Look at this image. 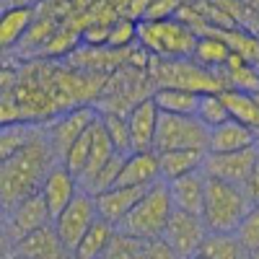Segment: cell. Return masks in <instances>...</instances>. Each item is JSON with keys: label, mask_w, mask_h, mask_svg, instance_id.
Returning a JSON list of instances; mask_svg holds the SVG:
<instances>
[{"label": "cell", "mask_w": 259, "mask_h": 259, "mask_svg": "<svg viewBox=\"0 0 259 259\" xmlns=\"http://www.w3.org/2000/svg\"><path fill=\"white\" fill-rule=\"evenodd\" d=\"M60 163L55 150L47 140V124L45 130L18 153L0 163V205L6 210L16 207L31 194H39L47 174Z\"/></svg>", "instance_id": "obj_1"}, {"label": "cell", "mask_w": 259, "mask_h": 259, "mask_svg": "<svg viewBox=\"0 0 259 259\" xmlns=\"http://www.w3.org/2000/svg\"><path fill=\"white\" fill-rule=\"evenodd\" d=\"M254 205L241 187H233L218 179L205 182V202H202V223L207 233H236L241 221Z\"/></svg>", "instance_id": "obj_2"}, {"label": "cell", "mask_w": 259, "mask_h": 259, "mask_svg": "<svg viewBox=\"0 0 259 259\" xmlns=\"http://www.w3.org/2000/svg\"><path fill=\"white\" fill-rule=\"evenodd\" d=\"M171 212H174V205H171L166 182H156L153 187L145 189L140 202L127 212V218L117 226V231L133 236L138 241H156L163 236Z\"/></svg>", "instance_id": "obj_3"}, {"label": "cell", "mask_w": 259, "mask_h": 259, "mask_svg": "<svg viewBox=\"0 0 259 259\" xmlns=\"http://www.w3.org/2000/svg\"><path fill=\"white\" fill-rule=\"evenodd\" d=\"M148 75L153 83H158V89H179L197 96L226 91L218 73L205 70L192 60H153L150 57Z\"/></svg>", "instance_id": "obj_4"}, {"label": "cell", "mask_w": 259, "mask_h": 259, "mask_svg": "<svg viewBox=\"0 0 259 259\" xmlns=\"http://www.w3.org/2000/svg\"><path fill=\"white\" fill-rule=\"evenodd\" d=\"M138 45L153 60H192L197 36L184 24H179L177 18L158 21V24L140 21L138 24Z\"/></svg>", "instance_id": "obj_5"}, {"label": "cell", "mask_w": 259, "mask_h": 259, "mask_svg": "<svg viewBox=\"0 0 259 259\" xmlns=\"http://www.w3.org/2000/svg\"><path fill=\"white\" fill-rule=\"evenodd\" d=\"M168 150H202V153H207V127L197 117L161 114L153 153H168Z\"/></svg>", "instance_id": "obj_6"}, {"label": "cell", "mask_w": 259, "mask_h": 259, "mask_svg": "<svg viewBox=\"0 0 259 259\" xmlns=\"http://www.w3.org/2000/svg\"><path fill=\"white\" fill-rule=\"evenodd\" d=\"M96 221H99V215H96L94 197L85 194V192H78L75 200L52 221V226H55V233H57V239L62 241V246L73 254L75 246L80 244V239L85 236V231H89Z\"/></svg>", "instance_id": "obj_7"}, {"label": "cell", "mask_w": 259, "mask_h": 259, "mask_svg": "<svg viewBox=\"0 0 259 259\" xmlns=\"http://www.w3.org/2000/svg\"><path fill=\"white\" fill-rule=\"evenodd\" d=\"M205 236H207V228H205L200 215H189V212L174 210L161 239L171 246V251H174L179 259H192V256L200 254V246L205 241Z\"/></svg>", "instance_id": "obj_8"}, {"label": "cell", "mask_w": 259, "mask_h": 259, "mask_svg": "<svg viewBox=\"0 0 259 259\" xmlns=\"http://www.w3.org/2000/svg\"><path fill=\"white\" fill-rule=\"evenodd\" d=\"M259 161L256 148H246V150H236V153H205L202 161V174L207 179H218L233 187H244L249 174L254 171Z\"/></svg>", "instance_id": "obj_9"}, {"label": "cell", "mask_w": 259, "mask_h": 259, "mask_svg": "<svg viewBox=\"0 0 259 259\" xmlns=\"http://www.w3.org/2000/svg\"><path fill=\"white\" fill-rule=\"evenodd\" d=\"M96 119H99L96 106H78V109H70V112L55 117L52 122H47V140L55 150V156L62 161L65 150H68Z\"/></svg>", "instance_id": "obj_10"}, {"label": "cell", "mask_w": 259, "mask_h": 259, "mask_svg": "<svg viewBox=\"0 0 259 259\" xmlns=\"http://www.w3.org/2000/svg\"><path fill=\"white\" fill-rule=\"evenodd\" d=\"M50 223H52V218H50V210H47L45 200H41V194H31V197H26L24 202H18L16 207L8 210V218H6L3 228L8 231V236L16 244L24 236L45 228Z\"/></svg>", "instance_id": "obj_11"}, {"label": "cell", "mask_w": 259, "mask_h": 259, "mask_svg": "<svg viewBox=\"0 0 259 259\" xmlns=\"http://www.w3.org/2000/svg\"><path fill=\"white\" fill-rule=\"evenodd\" d=\"M158 117L161 112L156 109L153 99L138 101L133 109L127 112V127H130V140H133V153H143V150H153L156 130H158Z\"/></svg>", "instance_id": "obj_12"}, {"label": "cell", "mask_w": 259, "mask_h": 259, "mask_svg": "<svg viewBox=\"0 0 259 259\" xmlns=\"http://www.w3.org/2000/svg\"><path fill=\"white\" fill-rule=\"evenodd\" d=\"M148 187H112V189H106L101 194H96L94 202H96V215L101 221H106L109 226H119L124 218H127V212L133 210L140 197L145 194Z\"/></svg>", "instance_id": "obj_13"}, {"label": "cell", "mask_w": 259, "mask_h": 259, "mask_svg": "<svg viewBox=\"0 0 259 259\" xmlns=\"http://www.w3.org/2000/svg\"><path fill=\"white\" fill-rule=\"evenodd\" d=\"M78 192H80L78 179H75L62 163H57V166L50 171L47 179H45V184H41V189H39V194H41V200H45L52 221L75 200Z\"/></svg>", "instance_id": "obj_14"}, {"label": "cell", "mask_w": 259, "mask_h": 259, "mask_svg": "<svg viewBox=\"0 0 259 259\" xmlns=\"http://www.w3.org/2000/svg\"><path fill=\"white\" fill-rule=\"evenodd\" d=\"M13 259H73V254L62 246V241L55 233V226L50 223L16 241Z\"/></svg>", "instance_id": "obj_15"}, {"label": "cell", "mask_w": 259, "mask_h": 259, "mask_svg": "<svg viewBox=\"0 0 259 259\" xmlns=\"http://www.w3.org/2000/svg\"><path fill=\"white\" fill-rule=\"evenodd\" d=\"M205 182H207V177L202 174V168L194 171V174L182 177V179L166 182V189H168V197H171V205H174V210L189 212V215H202Z\"/></svg>", "instance_id": "obj_16"}, {"label": "cell", "mask_w": 259, "mask_h": 259, "mask_svg": "<svg viewBox=\"0 0 259 259\" xmlns=\"http://www.w3.org/2000/svg\"><path fill=\"white\" fill-rule=\"evenodd\" d=\"M156 182H161L158 153L143 150V153H130L124 158L114 187H153Z\"/></svg>", "instance_id": "obj_17"}, {"label": "cell", "mask_w": 259, "mask_h": 259, "mask_svg": "<svg viewBox=\"0 0 259 259\" xmlns=\"http://www.w3.org/2000/svg\"><path fill=\"white\" fill-rule=\"evenodd\" d=\"M256 145V133L239 124L236 119H226L223 124L207 130V153H236Z\"/></svg>", "instance_id": "obj_18"}, {"label": "cell", "mask_w": 259, "mask_h": 259, "mask_svg": "<svg viewBox=\"0 0 259 259\" xmlns=\"http://www.w3.org/2000/svg\"><path fill=\"white\" fill-rule=\"evenodd\" d=\"M36 13H39V6L34 3H18L0 13V50L18 47L21 39L26 36V31L36 21Z\"/></svg>", "instance_id": "obj_19"}, {"label": "cell", "mask_w": 259, "mask_h": 259, "mask_svg": "<svg viewBox=\"0 0 259 259\" xmlns=\"http://www.w3.org/2000/svg\"><path fill=\"white\" fill-rule=\"evenodd\" d=\"M205 153L202 150H168V153H158V171L161 182H174L187 174L202 168Z\"/></svg>", "instance_id": "obj_20"}, {"label": "cell", "mask_w": 259, "mask_h": 259, "mask_svg": "<svg viewBox=\"0 0 259 259\" xmlns=\"http://www.w3.org/2000/svg\"><path fill=\"white\" fill-rule=\"evenodd\" d=\"M114 156V145L109 140V135H106V130L101 127V122L96 119L94 124V143H91V153H89V163H85V168L80 171L78 177V187L80 192H85V187H89L94 182V177L99 174V171L109 163V158Z\"/></svg>", "instance_id": "obj_21"}, {"label": "cell", "mask_w": 259, "mask_h": 259, "mask_svg": "<svg viewBox=\"0 0 259 259\" xmlns=\"http://www.w3.org/2000/svg\"><path fill=\"white\" fill-rule=\"evenodd\" d=\"M41 130L45 124H31V122H11L0 127V163L13 158L21 148H26Z\"/></svg>", "instance_id": "obj_22"}, {"label": "cell", "mask_w": 259, "mask_h": 259, "mask_svg": "<svg viewBox=\"0 0 259 259\" xmlns=\"http://www.w3.org/2000/svg\"><path fill=\"white\" fill-rule=\"evenodd\" d=\"M150 99H153L156 109L161 114H177V117H194L200 104L197 94L179 91V89H156Z\"/></svg>", "instance_id": "obj_23"}, {"label": "cell", "mask_w": 259, "mask_h": 259, "mask_svg": "<svg viewBox=\"0 0 259 259\" xmlns=\"http://www.w3.org/2000/svg\"><path fill=\"white\" fill-rule=\"evenodd\" d=\"M221 99L226 104L231 119H236L239 124L249 127L251 133L259 135V106H256V101H254L251 94H241V91L226 89V91H221Z\"/></svg>", "instance_id": "obj_24"}, {"label": "cell", "mask_w": 259, "mask_h": 259, "mask_svg": "<svg viewBox=\"0 0 259 259\" xmlns=\"http://www.w3.org/2000/svg\"><path fill=\"white\" fill-rule=\"evenodd\" d=\"M60 24H62V21H60L55 13H47V16L36 13V21L31 24V29L26 31V36L21 39L18 50L26 52V55H39V57H41L45 47L50 45V39L60 31Z\"/></svg>", "instance_id": "obj_25"}, {"label": "cell", "mask_w": 259, "mask_h": 259, "mask_svg": "<svg viewBox=\"0 0 259 259\" xmlns=\"http://www.w3.org/2000/svg\"><path fill=\"white\" fill-rule=\"evenodd\" d=\"M114 233H117L114 226H109L106 221L99 218L89 231H85V236L80 239V244L75 246L73 259H99V256L104 254V249L109 246V241H112Z\"/></svg>", "instance_id": "obj_26"}, {"label": "cell", "mask_w": 259, "mask_h": 259, "mask_svg": "<svg viewBox=\"0 0 259 259\" xmlns=\"http://www.w3.org/2000/svg\"><path fill=\"white\" fill-rule=\"evenodd\" d=\"M231 57V50L223 45L218 36H197V45H194V52H192V62H197L200 68L205 70H221L226 68V62Z\"/></svg>", "instance_id": "obj_27"}, {"label": "cell", "mask_w": 259, "mask_h": 259, "mask_svg": "<svg viewBox=\"0 0 259 259\" xmlns=\"http://www.w3.org/2000/svg\"><path fill=\"white\" fill-rule=\"evenodd\" d=\"M200 256L205 259H241L246 256L236 233H207L200 246Z\"/></svg>", "instance_id": "obj_28"}, {"label": "cell", "mask_w": 259, "mask_h": 259, "mask_svg": "<svg viewBox=\"0 0 259 259\" xmlns=\"http://www.w3.org/2000/svg\"><path fill=\"white\" fill-rule=\"evenodd\" d=\"M99 122L101 127L106 130V135H109L112 145H114V153L119 156H130L133 153V140H130V127H127V119L122 114H99Z\"/></svg>", "instance_id": "obj_29"}, {"label": "cell", "mask_w": 259, "mask_h": 259, "mask_svg": "<svg viewBox=\"0 0 259 259\" xmlns=\"http://www.w3.org/2000/svg\"><path fill=\"white\" fill-rule=\"evenodd\" d=\"M96 124V122H94ZM94 124L89 127V130H85V133L68 148V150H65V156H62V166L65 168H68L70 171V174L78 179L80 177V171L85 168V163H89V153H91V143H94Z\"/></svg>", "instance_id": "obj_30"}, {"label": "cell", "mask_w": 259, "mask_h": 259, "mask_svg": "<svg viewBox=\"0 0 259 259\" xmlns=\"http://www.w3.org/2000/svg\"><path fill=\"white\" fill-rule=\"evenodd\" d=\"M194 117H197L207 130H212V127L223 124L226 119H231L226 104L221 99V94H202L200 96V104H197V114H194Z\"/></svg>", "instance_id": "obj_31"}, {"label": "cell", "mask_w": 259, "mask_h": 259, "mask_svg": "<svg viewBox=\"0 0 259 259\" xmlns=\"http://www.w3.org/2000/svg\"><path fill=\"white\" fill-rule=\"evenodd\" d=\"M236 239H239L244 254L259 251V205H254L249 215L241 221V226L236 228Z\"/></svg>", "instance_id": "obj_32"}, {"label": "cell", "mask_w": 259, "mask_h": 259, "mask_svg": "<svg viewBox=\"0 0 259 259\" xmlns=\"http://www.w3.org/2000/svg\"><path fill=\"white\" fill-rule=\"evenodd\" d=\"M140 246H143V241H138V239H133V236L117 231L112 236L109 246L104 249V254L99 259H138L140 256Z\"/></svg>", "instance_id": "obj_33"}, {"label": "cell", "mask_w": 259, "mask_h": 259, "mask_svg": "<svg viewBox=\"0 0 259 259\" xmlns=\"http://www.w3.org/2000/svg\"><path fill=\"white\" fill-rule=\"evenodd\" d=\"M135 41H138V24L135 21H127V18H117L109 29L106 47L109 50H130V47H135Z\"/></svg>", "instance_id": "obj_34"}, {"label": "cell", "mask_w": 259, "mask_h": 259, "mask_svg": "<svg viewBox=\"0 0 259 259\" xmlns=\"http://www.w3.org/2000/svg\"><path fill=\"white\" fill-rule=\"evenodd\" d=\"M179 6H182V3H177V0H153V3H148L143 21H150V24H158V21H171V18L177 16Z\"/></svg>", "instance_id": "obj_35"}, {"label": "cell", "mask_w": 259, "mask_h": 259, "mask_svg": "<svg viewBox=\"0 0 259 259\" xmlns=\"http://www.w3.org/2000/svg\"><path fill=\"white\" fill-rule=\"evenodd\" d=\"M138 259H179V256L171 251V246L163 239H156V241H143Z\"/></svg>", "instance_id": "obj_36"}, {"label": "cell", "mask_w": 259, "mask_h": 259, "mask_svg": "<svg viewBox=\"0 0 259 259\" xmlns=\"http://www.w3.org/2000/svg\"><path fill=\"white\" fill-rule=\"evenodd\" d=\"M241 189H244V194L249 197L251 205H259V161H256L254 171L249 174V179H246V184H244Z\"/></svg>", "instance_id": "obj_37"}, {"label": "cell", "mask_w": 259, "mask_h": 259, "mask_svg": "<svg viewBox=\"0 0 259 259\" xmlns=\"http://www.w3.org/2000/svg\"><path fill=\"white\" fill-rule=\"evenodd\" d=\"M13 249H16V244L8 236V231L0 228V259H13Z\"/></svg>", "instance_id": "obj_38"}, {"label": "cell", "mask_w": 259, "mask_h": 259, "mask_svg": "<svg viewBox=\"0 0 259 259\" xmlns=\"http://www.w3.org/2000/svg\"><path fill=\"white\" fill-rule=\"evenodd\" d=\"M6 218H8V210H6L3 205H0V228L6 226Z\"/></svg>", "instance_id": "obj_39"}, {"label": "cell", "mask_w": 259, "mask_h": 259, "mask_svg": "<svg viewBox=\"0 0 259 259\" xmlns=\"http://www.w3.org/2000/svg\"><path fill=\"white\" fill-rule=\"evenodd\" d=\"M251 96H254V101H256V106H259V91H256V94H251Z\"/></svg>", "instance_id": "obj_40"}, {"label": "cell", "mask_w": 259, "mask_h": 259, "mask_svg": "<svg viewBox=\"0 0 259 259\" xmlns=\"http://www.w3.org/2000/svg\"><path fill=\"white\" fill-rule=\"evenodd\" d=\"M246 256H251V259H259V251H254V254H246Z\"/></svg>", "instance_id": "obj_41"}, {"label": "cell", "mask_w": 259, "mask_h": 259, "mask_svg": "<svg viewBox=\"0 0 259 259\" xmlns=\"http://www.w3.org/2000/svg\"><path fill=\"white\" fill-rule=\"evenodd\" d=\"M254 148H256V153H259V135H256V145Z\"/></svg>", "instance_id": "obj_42"}, {"label": "cell", "mask_w": 259, "mask_h": 259, "mask_svg": "<svg viewBox=\"0 0 259 259\" xmlns=\"http://www.w3.org/2000/svg\"><path fill=\"white\" fill-rule=\"evenodd\" d=\"M192 259H205V256H200V254H197V256H192Z\"/></svg>", "instance_id": "obj_43"}, {"label": "cell", "mask_w": 259, "mask_h": 259, "mask_svg": "<svg viewBox=\"0 0 259 259\" xmlns=\"http://www.w3.org/2000/svg\"><path fill=\"white\" fill-rule=\"evenodd\" d=\"M241 259H251V256H241Z\"/></svg>", "instance_id": "obj_44"}]
</instances>
